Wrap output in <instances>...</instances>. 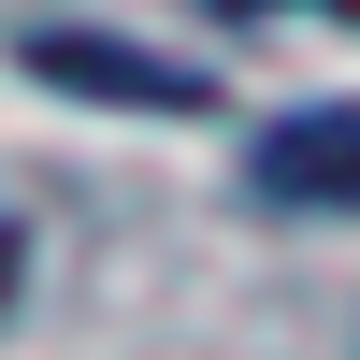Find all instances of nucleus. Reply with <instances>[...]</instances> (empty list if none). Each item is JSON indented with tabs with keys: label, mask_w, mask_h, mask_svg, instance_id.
<instances>
[{
	"label": "nucleus",
	"mask_w": 360,
	"mask_h": 360,
	"mask_svg": "<svg viewBox=\"0 0 360 360\" xmlns=\"http://www.w3.org/2000/svg\"><path fill=\"white\" fill-rule=\"evenodd\" d=\"M259 188L274 202H360V101H317L259 144Z\"/></svg>",
	"instance_id": "nucleus-1"
}]
</instances>
